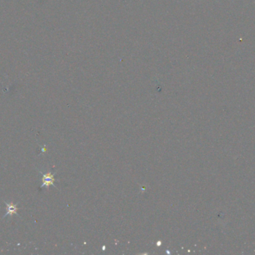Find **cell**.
<instances>
[{"label": "cell", "instance_id": "6da1fadb", "mask_svg": "<svg viewBox=\"0 0 255 255\" xmlns=\"http://www.w3.org/2000/svg\"><path fill=\"white\" fill-rule=\"evenodd\" d=\"M43 184L41 186V187H48L50 185L54 184V181H55V179H54V175L51 173H48V174H43V178H42Z\"/></svg>", "mask_w": 255, "mask_h": 255}, {"label": "cell", "instance_id": "7a4b0ae2", "mask_svg": "<svg viewBox=\"0 0 255 255\" xmlns=\"http://www.w3.org/2000/svg\"><path fill=\"white\" fill-rule=\"evenodd\" d=\"M7 207H8V211H7V213L5 215L4 217H6L7 216H12L14 214H17V204H8L6 203Z\"/></svg>", "mask_w": 255, "mask_h": 255}]
</instances>
